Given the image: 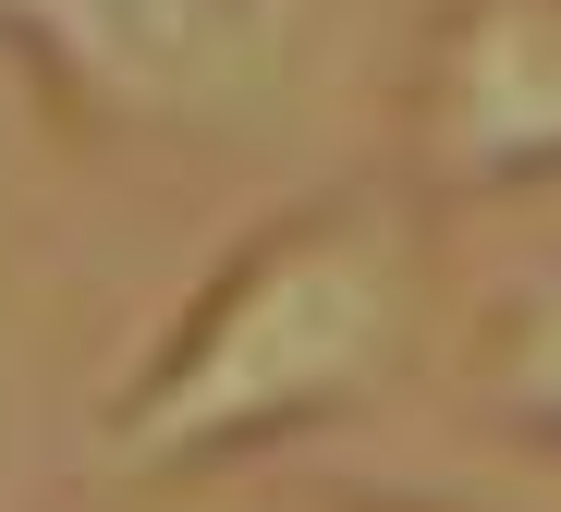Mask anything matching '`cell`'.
<instances>
[{"label":"cell","instance_id":"277c9868","mask_svg":"<svg viewBox=\"0 0 561 512\" xmlns=\"http://www.w3.org/2000/svg\"><path fill=\"white\" fill-rule=\"evenodd\" d=\"M477 390H489V416L537 452H561V257L525 269L501 305H489V330H477Z\"/></svg>","mask_w":561,"mask_h":512},{"label":"cell","instance_id":"6da1fadb","mask_svg":"<svg viewBox=\"0 0 561 512\" xmlns=\"http://www.w3.org/2000/svg\"><path fill=\"white\" fill-rule=\"evenodd\" d=\"M427 330V244L379 183H318L280 220L208 257L171 330L99 402V476L183 488L244 452H280L330 416H366Z\"/></svg>","mask_w":561,"mask_h":512},{"label":"cell","instance_id":"7a4b0ae2","mask_svg":"<svg viewBox=\"0 0 561 512\" xmlns=\"http://www.w3.org/2000/svg\"><path fill=\"white\" fill-rule=\"evenodd\" d=\"M49 111L85 135H244L306 61V0H0Z\"/></svg>","mask_w":561,"mask_h":512},{"label":"cell","instance_id":"5b68a950","mask_svg":"<svg viewBox=\"0 0 561 512\" xmlns=\"http://www.w3.org/2000/svg\"><path fill=\"white\" fill-rule=\"evenodd\" d=\"M220 512H403V500H220Z\"/></svg>","mask_w":561,"mask_h":512},{"label":"cell","instance_id":"3957f363","mask_svg":"<svg viewBox=\"0 0 561 512\" xmlns=\"http://www.w3.org/2000/svg\"><path fill=\"white\" fill-rule=\"evenodd\" d=\"M403 159L439 195L561 183V0H439L403 73Z\"/></svg>","mask_w":561,"mask_h":512}]
</instances>
